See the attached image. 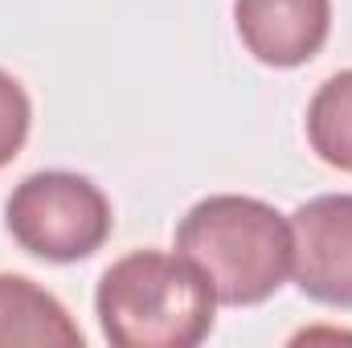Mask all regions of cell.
<instances>
[{"mask_svg":"<svg viewBox=\"0 0 352 348\" xmlns=\"http://www.w3.org/2000/svg\"><path fill=\"white\" fill-rule=\"evenodd\" d=\"M94 312L115 348H197L213 332L217 291L184 254L131 250L102 270Z\"/></svg>","mask_w":352,"mask_h":348,"instance_id":"1","label":"cell"},{"mask_svg":"<svg viewBox=\"0 0 352 348\" xmlns=\"http://www.w3.org/2000/svg\"><path fill=\"white\" fill-rule=\"evenodd\" d=\"M176 254L201 266L217 303H266L291 274V221L258 197L213 193L176 226Z\"/></svg>","mask_w":352,"mask_h":348,"instance_id":"2","label":"cell"},{"mask_svg":"<svg viewBox=\"0 0 352 348\" xmlns=\"http://www.w3.org/2000/svg\"><path fill=\"white\" fill-rule=\"evenodd\" d=\"M4 226L21 250L45 262H78L102 250L111 238V201L102 188L78 173H33L25 176L8 205Z\"/></svg>","mask_w":352,"mask_h":348,"instance_id":"3","label":"cell"},{"mask_svg":"<svg viewBox=\"0 0 352 348\" xmlns=\"http://www.w3.org/2000/svg\"><path fill=\"white\" fill-rule=\"evenodd\" d=\"M287 221L299 291L328 307H352V193L311 197Z\"/></svg>","mask_w":352,"mask_h":348,"instance_id":"4","label":"cell"},{"mask_svg":"<svg viewBox=\"0 0 352 348\" xmlns=\"http://www.w3.org/2000/svg\"><path fill=\"white\" fill-rule=\"evenodd\" d=\"M242 45L274 70L311 62L332 29V0H234Z\"/></svg>","mask_w":352,"mask_h":348,"instance_id":"5","label":"cell"},{"mask_svg":"<svg viewBox=\"0 0 352 348\" xmlns=\"http://www.w3.org/2000/svg\"><path fill=\"white\" fill-rule=\"evenodd\" d=\"M82 328L70 320V312L33 279L25 274H0V348L16 345H62L82 348Z\"/></svg>","mask_w":352,"mask_h":348,"instance_id":"6","label":"cell"},{"mask_svg":"<svg viewBox=\"0 0 352 348\" xmlns=\"http://www.w3.org/2000/svg\"><path fill=\"white\" fill-rule=\"evenodd\" d=\"M307 144L324 164L352 173V70L332 74L311 94V102H307Z\"/></svg>","mask_w":352,"mask_h":348,"instance_id":"7","label":"cell"},{"mask_svg":"<svg viewBox=\"0 0 352 348\" xmlns=\"http://www.w3.org/2000/svg\"><path fill=\"white\" fill-rule=\"evenodd\" d=\"M29 123H33L29 94H25V87H21L8 70H0V168L12 164L16 152L25 148Z\"/></svg>","mask_w":352,"mask_h":348,"instance_id":"8","label":"cell"}]
</instances>
